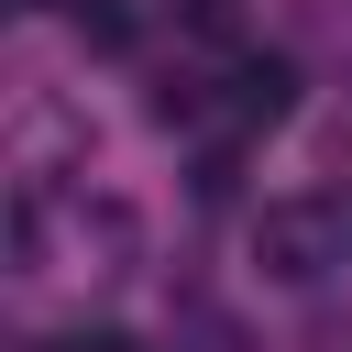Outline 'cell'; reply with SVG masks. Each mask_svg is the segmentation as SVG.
<instances>
[{"label": "cell", "instance_id": "cell-1", "mask_svg": "<svg viewBox=\"0 0 352 352\" xmlns=\"http://www.w3.org/2000/svg\"><path fill=\"white\" fill-rule=\"evenodd\" d=\"M341 242H352V220H341L330 198H286V209H264V231H253L264 275H286V286H319V275L341 264Z\"/></svg>", "mask_w": 352, "mask_h": 352}, {"label": "cell", "instance_id": "cell-2", "mask_svg": "<svg viewBox=\"0 0 352 352\" xmlns=\"http://www.w3.org/2000/svg\"><path fill=\"white\" fill-rule=\"evenodd\" d=\"M286 99H297V66H286V55H231V66H220V121H231V132L286 121Z\"/></svg>", "mask_w": 352, "mask_h": 352}, {"label": "cell", "instance_id": "cell-3", "mask_svg": "<svg viewBox=\"0 0 352 352\" xmlns=\"http://www.w3.org/2000/svg\"><path fill=\"white\" fill-rule=\"evenodd\" d=\"M165 352H253V341H242V319H231V308H187V319L165 330Z\"/></svg>", "mask_w": 352, "mask_h": 352}, {"label": "cell", "instance_id": "cell-4", "mask_svg": "<svg viewBox=\"0 0 352 352\" xmlns=\"http://www.w3.org/2000/svg\"><path fill=\"white\" fill-rule=\"evenodd\" d=\"M33 11H77L99 44H121V33H132V22H121V0H33Z\"/></svg>", "mask_w": 352, "mask_h": 352}, {"label": "cell", "instance_id": "cell-5", "mask_svg": "<svg viewBox=\"0 0 352 352\" xmlns=\"http://www.w3.org/2000/svg\"><path fill=\"white\" fill-rule=\"evenodd\" d=\"M44 352H132L121 330H66V341H44Z\"/></svg>", "mask_w": 352, "mask_h": 352}]
</instances>
